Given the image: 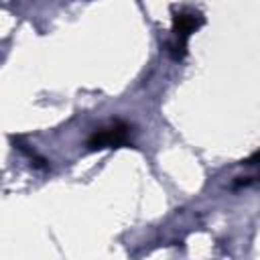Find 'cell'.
I'll return each instance as SVG.
<instances>
[{"instance_id":"1","label":"cell","mask_w":260,"mask_h":260,"mask_svg":"<svg viewBox=\"0 0 260 260\" xmlns=\"http://www.w3.org/2000/svg\"><path fill=\"white\" fill-rule=\"evenodd\" d=\"M203 24V16L193 10H181L173 14V32H175V43L171 45L173 59L181 61L187 55V43L189 37Z\"/></svg>"},{"instance_id":"2","label":"cell","mask_w":260,"mask_h":260,"mask_svg":"<svg viewBox=\"0 0 260 260\" xmlns=\"http://www.w3.org/2000/svg\"><path fill=\"white\" fill-rule=\"evenodd\" d=\"M130 138V126L124 122H114L106 128H100L91 134L87 140L89 150H102V148H118L126 144Z\"/></svg>"}]
</instances>
